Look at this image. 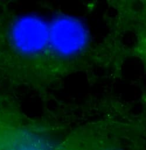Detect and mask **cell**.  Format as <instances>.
<instances>
[{
  "label": "cell",
  "mask_w": 146,
  "mask_h": 150,
  "mask_svg": "<svg viewBox=\"0 0 146 150\" xmlns=\"http://www.w3.org/2000/svg\"><path fill=\"white\" fill-rule=\"evenodd\" d=\"M50 38L55 50L64 55H71L81 51L88 41L85 26L70 17L56 20L50 28Z\"/></svg>",
  "instance_id": "cell-1"
},
{
  "label": "cell",
  "mask_w": 146,
  "mask_h": 150,
  "mask_svg": "<svg viewBox=\"0 0 146 150\" xmlns=\"http://www.w3.org/2000/svg\"><path fill=\"white\" fill-rule=\"evenodd\" d=\"M14 40L21 50L36 52L46 42L49 33L45 25L36 18H25L19 21L14 30Z\"/></svg>",
  "instance_id": "cell-2"
}]
</instances>
